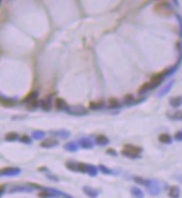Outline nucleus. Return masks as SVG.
<instances>
[{
  "instance_id": "obj_3",
  "label": "nucleus",
  "mask_w": 182,
  "mask_h": 198,
  "mask_svg": "<svg viewBox=\"0 0 182 198\" xmlns=\"http://www.w3.org/2000/svg\"><path fill=\"white\" fill-rule=\"evenodd\" d=\"M155 11L159 14H162V15H170L171 12V7H170V3L166 2V1H161V2H157V5L154 6Z\"/></svg>"
},
{
  "instance_id": "obj_26",
  "label": "nucleus",
  "mask_w": 182,
  "mask_h": 198,
  "mask_svg": "<svg viewBox=\"0 0 182 198\" xmlns=\"http://www.w3.org/2000/svg\"><path fill=\"white\" fill-rule=\"evenodd\" d=\"M2 189H3V186H0V193H2Z\"/></svg>"
},
{
  "instance_id": "obj_6",
  "label": "nucleus",
  "mask_w": 182,
  "mask_h": 198,
  "mask_svg": "<svg viewBox=\"0 0 182 198\" xmlns=\"http://www.w3.org/2000/svg\"><path fill=\"white\" fill-rule=\"evenodd\" d=\"M169 196L171 198H179V196H180V189H179V187H177V186L170 187Z\"/></svg>"
},
{
  "instance_id": "obj_10",
  "label": "nucleus",
  "mask_w": 182,
  "mask_h": 198,
  "mask_svg": "<svg viewBox=\"0 0 182 198\" xmlns=\"http://www.w3.org/2000/svg\"><path fill=\"white\" fill-rule=\"evenodd\" d=\"M103 107H104V101H102V100H97V101L89 102V108L91 109H101Z\"/></svg>"
},
{
  "instance_id": "obj_21",
  "label": "nucleus",
  "mask_w": 182,
  "mask_h": 198,
  "mask_svg": "<svg viewBox=\"0 0 182 198\" xmlns=\"http://www.w3.org/2000/svg\"><path fill=\"white\" fill-rule=\"evenodd\" d=\"M10 100H7V99H0V104L5 105V106H12L15 102H8Z\"/></svg>"
},
{
  "instance_id": "obj_2",
  "label": "nucleus",
  "mask_w": 182,
  "mask_h": 198,
  "mask_svg": "<svg viewBox=\"0 0 182 198\" xmlns=\"http://www.w3.org/2000/svg\"><path fill=\"white\" fill-rule=\"evenodd\" d=\"M166 76H168V69L164 70V71H162V72H160V74H157V75H154V76L152 77L151 83H149V84H150L151 89H153V88L158 87L159 85L163 81V79H164V77Z\"/></svg>"
},
{
  "instance_id": "obj_23",
  "label": "nucleus",
  "mask_w": 182,
  "mask_h": 198,
  "mask_svg": "<svg viewBox=\"0 0 182 198\" xmlns=\"http://www.w3.org/2000/svg\"><path fill=\"white\" fill-rule=\"evenodd\" d=\"M174 138H175V140H179V141H181V140H182V131H178V132H175Z\"/></svg>"
},
{
  "instance_id": "obj_8",
  "label": "nucleus",
  "mask_w": 182,
  "mask_h": 198,
  "mask_svg": "<svg viewBox=\"0 0 182 198\" xmlns=\"http://www.w3.org/2000/svg\"><path fill=\"white\" fill-rule=\"evenodd\" d=\"M170 104H171V106L174 107V108L181 106L182 105V96H177V97H174V98H171Z\"/></svg>"
},
{
  "instance_id": "obj_14",
  "label": "nucleus",
  "mask_w": 182,
  "mask_h": 198,
  "mask_svg": "<svg viewBox=\"0 0 182 198\" xmlns=\"http://www.w3.org/2000/svg\"><path fill=\"white\" fill-rule=\"evenodd\" d=\"M173 84H174V81H171L170 84L166 85V87H164V88H163V89H162V90L160 91V94H159V96H160V97H161V96H164V95H166V92H168L169 90H170V89H171V88H172V86H173Z\"/></svg>"
},
{
  "instance_id": "obj_20",
  "label": "nucleus",
  "mask_w": 182,
  "mask_h": 198,
  "mask_svg": "<svg viewBox=\"0 0 182 198\" xmlns=\"http://www.w3.org/2000/svg\"><path fill=\"white\" fill-rule=\"evenodd\" d=\"M37 105H38V101L36 99H32V100L29 101V104H28V108H36Z\"/></svg>"
},
{
  "instance_id": "obj_15",
  "label": "nucleus",
  "mask_w": 182,
  "mask_h": 198,
  "mask_svg": "<svg viewBox=\"0 0 182 198\" xmlns=\"http://www.w3.org/2000/svg\"><path fill=\"white\" fill-rule=\"evenodd\" d=\"M131 193H132V195L134 196L135 198H143V193L139 188H132L131 189Z\"/></svg>"
},
{
  "instance_id": "obj_25",
  "label": "nucleus",
  "mask_w": 182,
  "mask_h": 198,
  "mask_svg": "<svg viewBox=\"0 0 182 198\" xmlns=\"http://www.w3.org/2000/svg\"><path fill=\"white\" fill-rule=\"evenodd\" d=\"M107 154H111L112 156H116V155H117L114 149H107Z\"/></svg>"
},
{
  "instance_id": "obj_22",
  "label": "nucleus",
  "mask_w": 182,
  "mask_h": 198,
  "mask_svg": "<svg viewBox=\"0 0 182 198\" xmlns=\"http://www.w3.org/2000/svg\"><path fill=\"white\" fill-rule=\"evenodd\" d=\"M177 18H178V21H179V26H180V36L182 37V17L179 15H177Z\"/></svg>"
},
{
  "instance_id": "obj_5",
  "label": "nucleus",
  "mask_w": 182,
  "mask_h": 198,
  "mask_svg": "<svg viewBox=\"0 0 182 198\" xmlns=\"http://www.w3.org/2000/svg\"><path fill=\"white\" fill-rule=\"evenodd\" d=\"M56 145H58V140L53 139V138H50V139H46L45 141H43V143L40 144L41 147H55Z\"/></svg>"
},
{
  "instance_id": "obj_19",
  "label": "nucleus",
  "mask_w": 182,
  "mask_h": 198,
  "mask_svg": "<svg viewBox=\"0 0 182 198\" xmlns=\"http://www.w3.org/2000/svg\"><path fill=\"white\" fill-rule=\"evenodd\" d=\"M124 101H125V104H132V101H134L133 95H131V94L126 95V96L124 97Z\"/></svg>"
},
{
  "instance_id": "obj_24",
  "label": "nucleus",
  "mask_w": 182,
  "mask_h": 198,
  "mask_svg": "<svg viewBox=\"0 0 182 198\" xmlns=\"http://www.w3.org/2000/svg\"><path fill=\"white\" fill-rule=\"evenodd\" d=\"M17 138V134H8L7 136H6V139H8V140H14V139H16Z\"/></svg>"
},
{
  "instance_id": "obj_16",
  "label": "nucleus",
  "mask_w": 182,
  "mask_h": 198,
  "mask_svg": "<svg viewBox=\"0 0 182 198\" xmlns=\"http://www.w3.org/2000/svg\"><path fill=\"white\" fill-rule=\"evenodd\" d=\"M149 89H151L150 88V84L149 83H145V84H143L141 87H140V89H139V94H144V92H146Z\"/></svg>"
},
{
  "instance_id": "obj_18",
  "label": "nucleus",
  "mask_w": 182,
  "mask_h": 198,
  "mask_svg": "<svg viewBox=\"0 0 182 198\" xmlns=\"http://www.w3.org/2000/svg\"><path fill=\"white\" fill-rule=\"evenodd\" d=\"M41 107H43V109H45V110H48V109L50 108V101H49L48 99H45V100H43V101H41Z\"/></svg>"
},
{
  "instance_id": "obj_11",
  "label": "nucleus",
  "mask_w": 182,
  "mask_h": 198,
  "mask_svg": "<svg viewBox=\"0 0 182 198\" xmlns=\"http://www.w3.org/2000/svg\"><path fill=\"white\" fill-rule=\"evenodd\" d=\"M95 141H96V144H97V145L104 146V145H107L110 140L105 137V136H102V135H101V136H97V137H96Z\"/></svg>"
},
{
  "instance_id": "obj_1",
  "label": "nucleus",
  "mask_w": 182,
  "mask_h": 198,
  "mask_svg": "<svg viewBox=\"0 0 182 198\" xmlns=\"http://www.w3.org/2000/svg\"><path fill=\"white\" fill-rule=\"evenodd\" d=\"M122 155L128 158H140V154L142 152V148L139 146L134 145H125L124 148L122 149Z\"/></svg>"
},
{
  "instance_id": "obj_4",
  "label": "nucleus",
  "mask_w": 182,
  "mask_h": 198,
  "mask_svg": "<svg viewBox=\"0 0 182 198\" xmlns=\"http://www.w3.org/2000/svg\"><path fill=\"white\" fill-rule=\"evenodd\" d=\"M148 186H149V193H150L151 195H153V196L158 195L159 191H160V187H159L157 182H149Z\"/></svg>"
},
{
  "instance_id": "obj_9",
  "label": "nucleus",
  "mask_w": 182,
  "mask_h": 198,
  "mask_svg": "<svg viewBox=\"0 0 182 198\" xmlns=\"http://www.w3.org/2000/svg\"><path fill=\"white\" fill-rule=\"evenodd\" d=\"M159 140H160L161 143H163V144H171L172 138H171V136H170L169 134H161V135L159 136Z\"/></svg>"
},
{
  "instance_id": "obj_7",
  "label": "nucleus",
  "mask_w": 182,
  "mask_h": 198,
  "mask_svg": "<svg viewBox=\"0 0 182 198\" xmlns=\"http://www.w3.org/2000/svg\"><path fill=\"white\" fill-rule=\"evenodd\" d=\"M55 106H56V108L59 109V110L68 109V106H67V104H66V101H65L64 99H57L55 102Z\"/></svg>"
},
{
  "instance_id": "obj_13",
  "label": "nucleus",
  "mask_w": 182,
  "mask_h": 198,
  "mask_svg": "<svg viewBox=\"0 0 182 198\" xmlns=\"http://www.w3.org/2000/svg\"><path fill=\"white\" fill-rule=\"evenodd\" d=\"M109 106H110V108H119L121 106V104H120V101L117 99L111 98L109 100Z\"/></svg>"
},
{
  "instance_id": "obj_17",
  "label": "nucleus",
  "mask_w": 182,
  "mask_h": 198,
  "mask_svg": "<svg viewBox=\"0 0 182 198\" xmlns=\"http://www.w3.org/2000/svg\"><path fill=\"white\" fill-rule=\"evenodd\" d=\"M134 180L136 183L141 184V185H144V186H148V185H149V180H145V179H143L141 177H134Z\"/></svg>"
},
{
  "instance_id": "obj_12",
  "label": "nucleus",
  "mask_w": 182,
  "mask_h": 198,
  "mask_svg": "<svg viewBox=\"0 0 182 198\" xmlns=\"http://www.w3.org/2000/svg\"><path fill=\"white\" fill-rule=\"evenodd\" d=\"M169 116L173 120H182V110H177V111H174V114L169 115Z\"/></svg>"
}]
</instances>
